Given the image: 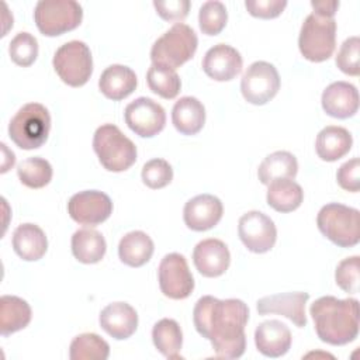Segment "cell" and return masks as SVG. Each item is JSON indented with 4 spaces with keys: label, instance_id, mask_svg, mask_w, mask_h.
<instances>
[{
    "label": "cell",
    "instance_id": "cell-1",
    "mask_svg": "<svg viewBox=\"0 0 360 360\" xmlns=\"http://www.w3.org/2000/svg\"><path fill=\"white\" fill-rule=\"evenodd\" d=\"M248 321L249 308L238 298L218 300L204 295L193 309L197 332L211 342L217 357L221 359H239L245 353Z\"/></svg>",
    "mask_w": 360,
    "mask_h": 360
},
{
    "label": "cell",
    "instance_id": "cell-2",
    "mask_svg": "<svg viewBox=\"0 0 360 360\" xmlns=\"http://www.w3.org/2000/svg\"><path fill=\"white\" fill-rule=\"evenodd\" d=\"M318 338L332 346H343L359 335V301L321 297L309 307Z\"/></svg>",
    "mask_w": 360,
    "mask_h": 360
},
{
    "label": "cell",
    "instance_id": "cell-3",
    "mask_svg": "<svg viewBox=\"0 0 360 360\" xmlns=\"http://www.w3.org/2000/svg\"><path fill=\"white\" fill-rule=\"evenodd\" d=\"M93 149L108 172H124L136 162L135 143L114 124H104L96 129Z\"/></svg>",
    "mask_w": 360,
    "mask_h": 360
},
{
    "label": "cell",
    "instance_id": "cell-4",
    "mask_svg": "<svg viewBox=\"0 0 360 360\" xmlns=\"http://www.w3.org/2000/svg\"><path fill=\"white\" fill-rule=\"evenodd\" d=\"M51 115L45 105L28 103L22 105L8 124L10 139L21 149L41 148L49 135Z\"/></svg>",
    "mask_w": 360,
    "mask_h": 360
},
{
    "label": "cell",
    "instance_id": "cell-5",
    "mask_svg": "<svg viewBox=\"0 0 360 360\" xmlns=\"http://www.w3.org/2000/svg\"><path fill=\"white\" fill-rule=\"evenodd\" d=\"M321 233L340 248H352L360 240V212L356 208L329 202L316 217Z\"/></svg>",
    "mask_w": 360,
    "mask_h": 360
},
{
    "label": "cell",
    "instance_id": "cell-6",
    "mask_svg": "<svg viewBox=\"0 0 360 360\" xmlns=\"http://www.w3.org/2000/svg\"><path fill=\"white\" fill-rule=\"evenodd\" d=\"M197 45L198 38L194 30L184 22H176L153 42L150 49L152 63L176 69L194 56Z\"/></svg>",
    "mask_w": 360,
    "mask_h": 360
},
{
    "label": "cell",
    "instance_id": "cell-7",
    "mask_svg": "<svg viewBox=\"0 0 360 360\" xmlns=\"http://www.w3.org/2000/svg\"><path fill=\"white\" fill-rule=\"evenodd\" d=\"M298 48L301 55L311 62L328 60L336 48V21L333 17H322L312 11L302 22Z\"/></svg>",
    "mask_w": 360,
    "mask_h": 360
},
{
    "label": "cell",
    "instance_id": "cell-8",
    "mask_svg": "<svg viewBox=\"0 0 360 360\" xmlns=\"http://www.w3.org/2000/svg\"><path fill=\"white\" fill-rule=\"evenodd\" d=\"M83 8L75 0H39L34 10V21L45 37H58L77 28Z\"/></svg>",
    "mask_w": 360,
    "mask_h": 360
},
{
    "label": "cell",
    "instance_id": "cell-9",
    "mask_svg": "<svg viewBox=\"0 0 360 360\" xmlns=\"http://www.w3.org/2000/svg\"><path fill=\"white\" fill-rule=\"evenodd\" d=\"M52 65L60 80L70 87L86 84L93 73V56L83 41H69L59 46Z\"/></svg>",
    "mask_w": 360,
    "mask_h": 360
},
{
    "label": "cell",
    "instance_id": "cell-10",
    "mask_svg": "<svg viewBox=\"0 0 360 360\" xmlns=\"http://www.w3.org/2000/svg\"><path fill=\"white\" fill-rule=\"evenodd\" d=\"M280 90L277 69L264 60L253 62L242 76L240 91L243 98L255 105L269 103Z\"/></svg>",
    "mask_w": 360,
    "mask_h": 360
},
{
    "label": "cell",
    "instance_id": "cell-11",
    "mask_svg": "<svg viewBox=\"0 0 360 360\" xmlns=\"http://www.w3.org/2000/svg\"><path fill=\"white\" fill-rule=\"evenodd\" d=\"M158 278L160 291L172 300H184L194 290L193 274L186 257L180 253H169L160 260Z\"/></svg>",
    "mask_w": 360,
    "mask_h": 360
},
{
    "label": "cell",
    "instance_id": "cell-12",
    "mask_svg": "<svg viewBox=\"0 0 360 360\" xmlns=\"http://www.w3.org/2000/svg\"><path fill=\"white\" fill-rule=\"evenodd\" d=\"M238 235L245 248L253 253L271 250L277 239V229L270 217L260 211H249L239 218Z\"/></svg>",
    "mask_w": 360,
    "mask_h": 360
},
{
    "label": "cell",
    "instance_id": "cell-13",
    "mask_svg": "<svg viewBox=\"0 0 360 360\" xmlns=\"http://www.w3.org/2000/svg\"><path fill=\"white\" fill-rule=\"evenodd\" d=\"M68 212L75 222L94 226L110 218L112 214V201L103 191L84 190L70 197Z\"/></svg>",
    "mask_w": 360,
    "mask_h": 360
},
{
    "label": "cell",
    "instance_id": "cell-14",
    "mask_svg": "<svg viewBox=\"0 0 360 360\" xmlns=\"http://www.w3.org/2000/svg\"><path fill=\"white\" fill-rule=\"evenodd\" d=\"M124 118L131 131L142 138L158 135L166 124V112L160 104L149 97H138L124 111Z\"/></svg>",
    "mask_w": 360,
    "mask_h": 360
},
{
    "label": "cell",
    "instance_id": "cell-15",
    "mask_svg": "<svg viewBox=\"0 0 360 360\" xmlns=\"http://www.w3.org/2000/svg\"><path fill=\"white\" fill-rule=\"evenodd\" d=\"M308 300V292H280L260 298L256 302V308L260 315L278 314L288 318L295 326L304 328L307 325L305 304Z\"/></svg>",
    "mask_w": 360,
    "mask_h": 360
},
{
    "label": "cell",
    "instance_id": "cell-16",
    "mask_svg": "<svg viewBox=\"0 0 360 360\" xmlns=\"http://www.w3.org/2000/svg\"><path fill=\"white\" fill-rule=\"evenodd\" d=\"M224 205L212 194H200L188 200L183 210V219L191 231L202 232L214 228L222 218Z\"/></svg>",
    "mask_w": 360,
    "mask_h": 360
},
{
    "label": "cell",
    "instance_id": "cell-17",
    "mask_svg": "<svg viewBox=\"0 0 360 360\" xmlns=\"http://www.w3.org/2000/svg\"><path fill=\"white\" fill-rule=\"evenodd\" d=\"M242 65L240 53L226 44L214 45L205 52L202 59V70L217 82L232 80L240 73Z\"/></svg>",
    "mask_w": 360,
    "mask_h": 360
},
{
    "label": "cell",
    "instance_id": "cell-18",
    "mask_svg": "<svg viewBox=\"0 0 360 360\" xmlns=\"http://www.w3.org/2000/svg\"><path fill=\"white\" fill-rule=\"evenodd\" d=\"M193 262L198 273L204 277H219L229 267L231 253L222 240L210 238L195 245Z\"/></svg>",
    "mask_w": 360,
    "mask_h": 360
},
{
    "label": "cell",
    "instance_id": "cell-19",
    "mask_svg": "<svg viewBox=\"0 0 360 360\" xmlns=\"http://www.w3.org/2000/svg\"><path fill=\"white\" fill-rule=\"evenodd\" d=\"M323 111L339 120L353 117L359 110V91L347 82L330 83L322 93Z\"/></svg>",
    "mask_w": 360,
    "mask_h": 360
},
{
    "label": "cell",
    "instance_id": "cell-20",
    "mask_svg": "<svg viewBox=\"0 0 360 360\" xmlns=\"http://www.w3.org/2000/svg\"><path fill=\"white\" fill-rule=\"evenodd\" d=\"M292 336L285 323L277 319L264 321L255 330V343L257 350L266 357H281L291 347Z\"/></svg>",
    "mask_w": 360,
    "mask_h": 360
},
{
    "label": "cell",
    "instance_id": "cell-21",
    "mask_svg": "<svg viewBox=\"0 0 360 360\" xmlns=\"http://www.w3.org/2000/svg\"><path fill=\"white\" fill-rule=\"evenodd\" d=\"M98 322L111 338L124 340L135 333L138 314L128 302H112L101 309Z\"/></svg>",
    "mask_w": 360,
    "mask_h": 360
},
{
    "label": "cell",
    "instance_id": "cell-22",
    "mask_svg": "<svg viewBox=\"0 0 360 360\" xmlns=\"http://www.w3.org/2000/svg\"><path fill=\"white\" fill-rule=\"evenodd\" d=\"M138 84L135 72L124 65H111L98 79L100 91L110 100L120 101L128 97Z\"/></svg>",
    "mask_w": 360,
    "mask_h": 360
},
{
    "label": "cell",
    "instance_id": "cell-23",
    "mask_svg": "<svg viewBox=\"0 0 360 360\" xmlns=\"http://www.w3.org/2000/svg\"><path fill=\"white\" fill-rule=\"evenodd\" d=\"M14 252L25 262L39 260L48 249L45 232L35 224H21L13 232Z\"/></svg>",
    "mask_w": 360,
    "mask_h": 360
},
{
    "label": "cell",
    "instance_id": "cell-24",
    "mask_svg": "<svg viewBox=\"0 0 360 360\" xmlns=\"http://www.w3.org/2000/svg\"><path fill=\"white\" fill-rule=\"evenodd\" d=\"M172 122L183 135L198 134L205 124V108L202 103L191 96L181 97L173 105Z\"/></svg>",
    "mask_w": 360,
    "mask_h": 360
},
{
    "label": "cell",
    "instance_id": "cell-25",
    "mask_svg": "<svg viewBox=\"0 0 360 360\" xmlns=\"http://www.w3.org/2000/svg\"><path fill=\"white\" fill-rule=\"evenodd\" d=\"M352 145L353 138L346 128L329 125L321 129V132L316 135L315 150L322 160L335 162L349 153Z\"/></svg>",
    "mask_w": 360,
    "mask_h": 360
},
{
    "label": "cell",
    "instance_id": "cell-26",
    "mask_svg": "<svg viewBox=\"0 0 360 360\" xmlns=\"http://www.w3.org/2000/svg\"><path fill=\"white\" fill-rule=\"evenodd\" d=\"M153 250V240L142 231L125 233L118 245L120 260L129 267H141L146 264L150 260Z\"/></svg>",
    "mask_w": 360,
    "mask_h": 360
},
{
    "label": "cell",
    "instance_id": "cell-27",
    "mask_svg": "<svg viewBox=\"0 0 360 360\" xmlns=\"http://www.w3.org/2000/svg\"><path fill=\"white\" fill-rule=\"evenodd\" d=\"M30 304L15 295H3L0 298V333L8 336L24 329L31 322Z\"/></svg>",
    "mask_w": 360,
    "mask_h": 360
},
{
    "label": "cell",
    "instance_id": "cell-28",
    "mask_svg": "<svg viewBox=\"0 0 360 360\" xmlns=\"http://www.w3.org/2000/svg\"><path fill=\"white\" fill-rule=\"evenodd\" d=\"M107 250L104 236L91 228L77 229L72 236V253L84 264L98 263Z\"/></svg>",
    "mask_w": 360,
    "mask_h": 360
},
{
    "label": "cell",
    "instance_id": "cell-29",
    "mask_svg": "<svg viewBox=\"0 0 360 360\" xmlns=\"http://www.w3.org/2000/svg\"><path fill=\"white\" fill-rule=\"evenodd\" d=\"M267 186V204L278 212H291L297 210L304 200L301 186L292 179H276Z\"/></svg>",
    "mask_w": 360,
    "mask_h": 360
},
{
    "label": "cell",
    "instance_id": "cell-30",
    "mask_svg": "<svg viewBox=\"0 0 360 360\" xmlns=\"http://www.w3.org/2000/svg\"><path fill=\"white\" fill-rule=\"evenodd\" d=\"M297 158L287 150H277L267 155L257 169V177L263 184H269L276 179H292L297 176Z\"/></svg>",
    "mask_w": 360,
    "mask_h": 360
},
{
    "label": "cell",
    "instance_id": "cell-31",
    "mask_svg": "<svg viewBox=\"0 0 360 360\" xmlns=\"http://www.w3.org/2000/svg\"><path fill=\"white\" fill-rule=\"evenodd\" d=\"M152 340L159 353L167 359H181L183 333L180 325L170 318H163L153 325Z\"/></svg>",
    "mask_w": 360,
    "mask_h": 360
},
{
    "label": "cell",
    "instance_id": "cell-32",
    "mask_svg": "<svg viewBox=\"0 0 360 360\" xmlns=\"http://www.w3.org/2000/svg\"><path fill=\"white\" fill-rule=\"evenodd\" d=\"M108 356L110 346L97 333L77 335L69 347L70 360H105Z\"/></svg>",
    "mask_w": 360,
    "mask_h": 360
},
{
    "label": "cell",
    "instance_id": "cell-33",
    "mask_svg": "<svg viewBox=\"0 0 360 360\" xmlns=\"http://www.w3.org/2000/svg\"><path fill=\"white\" fill-rule=\"evenodd\" d=\"M146 82L149 89L155 94L166 100H172L177 97L181 87L180 77L174 69H170L162 65H153V63L148 69Z\"/></svg>",
    "mask_w": 360,
    "mask_h": 360
},
{
    "label": "cell",
    "instance_id": "cell-34",
    "mask_svg": "<svg viewBox=\"0 0 360 360\" xmlns=\"http://www.w3.org/2000/svg\"><path fill=\"white\" fill-rule=\"evenodd\" d=\"M20 181L30 188H42L52 179V166L48 160L34 156L22 160L17 167Z\"/></svg>",
    "mask_w": 360,
    "mask_h": 360
},
{
    "label": "cell",
    "instance_id": "cell-35",
    "mask_svg": "<svg viewBox=\"0 0 360 360\" xmlns=\"http://www.w3.org/2000/svg\"><path fill=\"white\" fill-rule=\"evenodd\" d=\"M228 11L224 3L218 0L205 1L198 11V24L202 34L214 37L218 35L226 25Z\"/></svg>",
    "mask_w": 360,
    "mask_h": 360
},
{
    "label": "cell",
    "instance_id": "cell-36",
    "mask_svg": "<svg viewBox=\"0 0 360 360\" xmlns=\"http://www.w3.org/2000/svg\"><path fill=\"white\" fill-rule=\"evenodd\" d=\"M8 53L15 65L28 68L38 56V41L30 32H18L8 45Z\"/></svg>",
    "mask_w": 360,
    "mask_h": 360
},
{
    "label": "cell",
    "instance_id": "cell-37",
    "mask_svg": "<svg viewBox=\"0 0 360 360\" xmlns=\"http://www.w3.org/2000/svg\"><path fill=\"white\" fill-rule=\"evenodd\" d=\"M141 177L149 188H163L173 180V169L165 159H150L143 165Z\"/></svg>",
    "mask_w": 360,
    "mask_h": 360
},
{
    "label": "cell",
    "instance_id": "cell-38",
    "mask_svg": "<svg viewBox=\"0 0 360 360\" xmlns=\"http://www.w3.org/2000/svg\"><path fill=\"white\" fill-rule=\"evenodd\" d=\"M360 38L350 37L342 45L336 55V66L349 76H359L360 73Z\"/></svg>",
    "mask_w": 360,
    "mask_h": 360
},
{
    "label": "cell",
    "instance_id": "cell-39",
    "mask_svg": "<svg viewBox=\"0 0 360 360\" xmlns=\"http://www.w3.org/2000/svg\"><path fill=\"white\" fill-rule=\"evenodd\" d=\"M359 270H360V257L352 256L343 259L335 271L336 284L345 292H359Z\"/></svg>",
    "mask_w": 360,
    "mask_h": 360
},
{
    "label": "cell",
    "instance_id": "cell-40",
    "mask_svg": "<svg viewBox=\"0 0 360 360\" xmlns=\"http://www.w3.org/2000/svg\"><path fill=\"white\" fill-rule=\"evenodd\" d=\"M245 7L250 15L257 18H276L287 7L285 0H246Z\"/></svg>",
    "mask_w": 360,
    "mask_h": 360
},
{
    "label": "cell",
    "instance_id": "cell-41",
    "mask_svg": "<svg viewBox=\"0 0 360 360\" xmlns=\"http://www.w3.org/2000/svg\"><path fill=\"white\" fill-rule=\"evenodd\" d=\"M338 184L352 193H357L360 188V160L359 158H353L345 162L336 173Z\"/></svg>",
    "mask_w": 360,
    "mask_h": 360
},
{
    "label": "cell",
    "instance_id": "cell-42",
    "mask_svg": "<svg viewBox=\"0 0 360 360\" xmlns=\"http://www.w3.org/2000/svg\"><path fill=\"white\" fill-rule=\"evenodd\" d=\"M156 13L165 21H176L180 22L184 20L190 10L188 0H169V1H153Z\"/></svg>",
    "mask_w": 360,
    "mask_h": 360
},
{
    "label": "cell",
    "instance_id": "cell-43",
    "mask_svg": "<svg viewBox=\"0 0 360 360\" xmlns=\"http://www.w3.org/2000/svg\"><path fill=\"white\" fill-rule=\"evenodd\" d=\"M314 13L322 17H333L339 8V1H311Z\"/></svg>",
    "mask_w": 360,
    "mask_h": 360
}]
</instances>
